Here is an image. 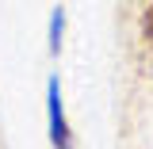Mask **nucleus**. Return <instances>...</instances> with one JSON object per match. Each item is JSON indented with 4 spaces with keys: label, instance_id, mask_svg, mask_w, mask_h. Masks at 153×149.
Instances as JSON below:
<instances>
[{
    "label": "nucleus",
    "instance_id": "7ed1b4c3",
    "mask_svg": "<svg viewBox=\"0 0 153 149\" xmlns=\"http://www.w3.org/2000/svg\"><path fill=\"white\" fill-rule=\"evenodd\" d=\"M138 27H142V38H146V42H153V0L142 8V23H138Z\"/></svg>",
    "mask_w": 153,
    "mask_h": 149
},
{
    "label": "nucleus",
    "instance_id": "f257e3e1",
    "mask_svg": "<svg viewBox=\"0 0 153 149\" xmlns=\"http://www.w3.org/2000/svg\"><path fill=\"white\" fill-rule=\"evenodd\" d=\"M46 134H50V145H54V149H76L73 126H69V115H65L61 76H57V73L46 80Z\"/></svg>",
    "mask_w": 153,
    "mask_h": 149
},
{
    "label": "nucleus",
    "instance_id": "20e7f679",
    "mask_svg": "<svg viewBox=\"0 0 153 149\" xmlns=\"http://www.w3.org/2000/svg\"><path fill=\"white\" fill-rule=\"evenodd\" d=\"M149 76H153V57H149Z\"/></svg>",
    "mask_w": 153,
    "mask_h": 149
},
{
    "label": "nucleus",
    "instance_id": "f03ea898",
    "mask_svg": "<svg viewBox=\"0 0 153 149\" xmlns=\"http://www.w3.org/2000/svg\"><path fill=\"white\" fill-rule=\"evenodd\" d=\"M65 27H69V12L57 4L50 19H46V50L50 54H61V46H65Z\"/></svg>",
    "mask_w": 153,
    "mask_h": 149
}]
</instances>
